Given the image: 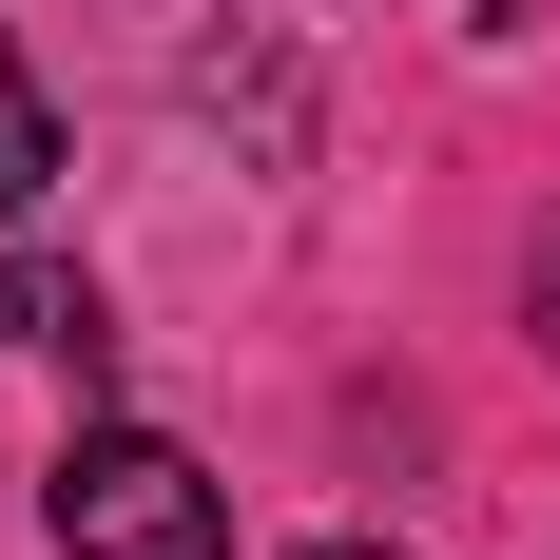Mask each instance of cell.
Returning <instances> with one entry per match:
<instances>
[{
	"label": "cell",
	"mask_w": 560,
	"mask_h": 560,
	"mask_svg": "<svg viewBox=\"0 0 560 560\" xmlns=\"http://www.w3.org/2000/svg\"><path fill=\"white\" fill-rule=\"evenodd\" d=\"M58 560H232V503L194 445L97 425V445H58Z\"/></svg>",
	"instance_id": "1"
},
{
	"label": "cell",
	"mask_w": 560,
	"mask_h": 560,
	"mask_svg": "<svg viewBox=\"0 0 560 560\" xmlns=\"http://www.w3.org/2000/svg\"><path fill=\"white\" fill-rule=\"evenodd\" d=\"M0 348H58V368H97V290H78V271H39V252H0Z\"/></svg>",
	"instance_id": "2"
},
{
	"label": "cell",
	"mask_w": 560,
	"mask_h": 560,
	"mask_svg": "<svg viewBox=\"0 0 560 560\" xmlns=\"http://www.w3.org/2000/svg\"><path fill=\"white\" fill-rule=\"evenodd\" d=\"M39 174H58V97L20 78V39H0V232L39 213Z\"/></svg>",
	"instance_id": "3"
},
{
	"label": "cell",
	"mask_w": 560,
	"mask_h": 560,
	"mask_svg": "<svg viewBox=\"0 0 560 560\" xmlns=\"http://www.w3.org/2000/svg\"><path fill=\"white\" fill-rule=\"evenodd\" d=\"M541 348H560V232H541Z\"/></svg>",
	"instance_id": "4"
},
{
	"label": "cell",
	"mask_w": 560,
	"mask_h": 560,
	"mask_svg": "<svg viewBox=\"0 0 560 560\" xmlns=\"http://www.w3.org/2000/svg\"><path fill=\"white\" fill-rule=\"evenodd\" d=\"M310 560H387V541H310Z\"/></svg>",
	"instance_id": "5"
}]
</instances>
